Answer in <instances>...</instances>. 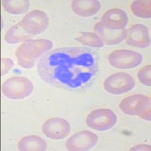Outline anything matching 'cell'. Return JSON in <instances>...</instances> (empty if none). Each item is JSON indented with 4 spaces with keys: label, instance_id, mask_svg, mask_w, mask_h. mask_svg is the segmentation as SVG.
I'll return each instance as SVG.
<instances>
[{
    "label": "cell",
    "instance_id": "obj_1",
    "mask_svg": "<svg viewBox=\"0 0 151 151\" xmlns=\"http://www.w3.org/2000/svg\"><path fill=\"white\" fill-rule=\"evenodd\" d=\"M99 70L98 55L86 47H65L49 51L38 62L40 77L48 84L64 89L88 86Z\"/></svg>",
    "mask_w": 151,
    "mask_h": 151
},
{
    "label": "cell",
    "instance_id": "obj_2",
    "mask_svg": "<svg viewBox=\"0 0 151 151\" xmlns=\"http://www.w3.org/2000/svg\"><path fill=\"white\" fill-rule=\"evenodd\" d=\"M52 47L53 42L46 39L25 42L16 50L15 55L19 66L25 69L33 68L36 59L49 52Z\"/></svg>",
    "mask_w": 151,
    "mask_h": 151
},
{
    "label": "cell",
    "instance_id": "obj_3",
    "mask_svg": "<svg viewBox=\"0 0 151 151\" xmlns=\"http://www.w3.org/2000/svg\"><path fill=\"white\" fill-rule=\"evenodd\" d=\"M150 98L143 94H133L124 98L119 104V108L125 114L137 116L144 120H151Z\"/></svg>",
    "mask_w": 151,
    "mask_h": 151
},
{
    "label": "cell",
    "instance_id": "obj_4",
    "mask_svg": "<svg viewBox=\"0 0 151 151\" xmlns=\"http://www.w3.org/2000/svg\"><path fill=\"white\" fill-rule=\"evenodd\" d=\"M34 86L29 79L23 76H14L5 80L2 86V92L6 98L21 100L33 93Z\"/></svg>",
    "mask_w": 151,
    "mask_h": 151
},
{
    "label": "cell",
    "instance_id": "obj_5",
    "mask_svg": "<svg viewBox=\"0 0 151 151\" xmlns=\"http://www.w3.org/2000/svg\"><path fill=\"white\" fill-rule=\"evenodd\" d=\"M118 117L112 110L101 108L93 110L86 118V124L89 128L99 132L108 131L116 124Z\"/></svg>",
    "mask_w": 151,
    "mask_h": 151
},
{
    "label": "cell",
    "instance_id": "obj_6",
    "mask_svg": "<svg viewBox=\"0 0 151 151\" xmlns=\"http://www.w3.org/2000/svg\"><path fill=\"white\" fill-rule=\"evenodd\" d=\"M108 61L110 65L115 68L129 70L135 68L142 64L143 55L130 50H116L109 55Z\"/></svg>",
    "mask_w": 151,
    "mask_h": 151
},
{
    "label": "cell",
    "instance_id": "obj_7",
    "mask_svg": "<svg viewBox=\"0 0 151 151\" xmlns=\"http://www.w3.org/2000/svg\"><path fill=\"white\" fill-rule=\"evenodd\" d=\"M135 80L132 76L124 72L112 74L104 83V88L108 93L119 95L132 91L135 87Z\"/></svg>",
    "mask_w": 151,
    "mask_h": 151
},
{
    "label": "cell",
    "instance_id": "obj_8",
    "mask_svg": "<svg viewBox=\"0 0 151 151\" xmlns=\"http://www.w3.org/2000/svg\"><path fill=\"white\" fill-rule=\"evenodd\" d=\"M20 23L27 33L36 36L46 30L49 25V19L43 11L33 10L25 15Z\"/></svg>",
    "mask_w": 151,
    "mask_h": 151
},
{
    "label": "cell",
    "instance_id": "obj_9",
    "mask_svg": "<svg viewBox=\"0 0 151 151\" xmlns=\"http://www.w3.org/2000/svg\"><path fill=\"white\" fill-rule=\"evenodd\" d=\"M42 129L43 134L52 140L64 139L70 134L71 131L70 123L60 117H55L46 120Z\"/></svg>",
    "mask_w": 151,
    "mask_h": 151
},
{
    "label": "cell",
    "instance_id": "obj_10",
    "mask_svg": "<svg viewBox=\"0 0 151 151\" xmlns=\"http://www.w3.org/2000/svg\"><path fill=\"white\" fill-rule=\"evenodd\" d=\"M98 141V137L90 131H82L71 136L66 143V147L70 151L89 150Z\"/></svg>",
    "mask_w": 151,
    "mask_h": 151
},
{
    "label": "cell",
    "instance_id": "obj_11",
    "mask_svg": "<svg viewBox=\"0 0 151 151\" xmlns=\"http://www.w3.org/2000/svg\"><path fill=\"white\" fill-rule=\"evenodd\" d=\"M125 42L128 45L139 48H146L150 45L149 30L143 24H134L126 29Z\"/></svg>",
    "mask_w": 151,
    "mask_h": 151
},
{
    "label": "cell",
    "instance_id": "obj_12",
    "mask_svg": "<svg viewBox=\"0 0 151 151\" xmlns=\"http://www.w3.org/2000/svg\"><path fill=\"white\" fill-rule=\"evenodd\" d=\"M100 24L105 28L112 30H123L129 23L127 13L120 9H113L104 14Z\"/></svg>",
    "mask_w": 151,
    "mask_h": 151
},
{
    "label": "cell",
    "instance_id": "obj_13",
    "mask_svg": "<svg viewBox=\"0 0 151 151\" xmlns=\"http://www.w3.org/2000/svg\"><path fill=\"white\" fill-rule=\"evenodd\" d=\"M94 30L106 45H117L122 42L126 38V29L123 30H112L105 28L100 23L95 24Z\"/></svg>",
    "mask_w": 151,
    "mask_h": 151
},
{
    "label": "cell",
    "instance_id": "obj_14",
    "mask_svg": "<svg viewBox=\"0 0 151 151\" xmlns=\"http://www.w3.org/2000/svg\"><path fill=\"white\" fill-rule=\"evenodd\" d=\"M101 2L98 0H74L71 4L72 10L81 17H91L101 9Z\"/></svg>",
    "mask_w": 151,
    "mask_h": 151
},
{
    "label": "cell",
    "instance_id": "obj_15",
    "mask_svg": "<svg viewBox=\"0 0 151 151\" xmlns=\"http://www.w3.org/2000/svg\"><path fill=\"white\" fill-rule=\"evenodd\" d=\"M18 149L21 151H44L46 150L47 144L42 137L36 135H28L19 141Z\"/></svg>",
    "mask_w": 151,
    "mask_h": 151
},
{
    "label": "cell",
    "instance_id": "obj_16",
    "mask_svg": "<svg viewBox=\"0 0 151 151\" xmlns=\"http://www.w3.org/2000/svg\"><path fill=\"white\" fill-rule=\"evenodd\" d=\"M32 39V36L25 32L21 26V23L15 24L8 29L5 33V40L9 44H17L20 42H25Z\"/></svg>",
    "mask_w": 151,
    "mask_h": 151
},
{
    "label": "cell",
    "instance_id": "obj_17",
    "mask_svg": "<svg viewBox=\"0 0 151 151\" xmlns=\"http://www.w3.org/2000/svg\"><path fill=\"white\" fill-rule=\"evenodd\" d=\"M2 4L4 9L9 14L18 15L29 10L30 2L27 0H4Z\"/></svg>",
    "mask_w": 151,
    "mask_h": 151
},
{
    "label": "cell",
    "instance_id": "obj_18",
    "mask_svg": "<svg viewBox=\"0 0 151 151\" xmlns=\"http://www.w3.org/2000/svg\"><path fill=\"white\" fill-rule=\"evenodd\" d=\"M151 2L148 0H137L131 5L132 13L137 17L150 19L151 17Z\"/></svg>",
    "mask_w": 151,
    "mask_h": 151
},
{
    "label": "cell",
    "instance_id": "obj_19",
    "mask_svg": "<svg viewBox=\"0 0 151 151\" xmlns=\"http://www.w3.org/2000/svg\"><path fill=\"white\" fill-rule=\"evenodd\" d=\"M76 40L86 46L97 48H101L104 47V42L101 40V38L96 33H90V32L82 33V34L79 37L76 38Z\"/></svg>",
    "mask_w": 151,
    "mask_h": 151
},
{
    "label": "cell",
    "instance_id": "obj_20",
    "mask_svg": "<svg viewBox=\"0 0 151 151\" xmlns=\"http://www.w3.org/2000/svg\"><path fill=\"white\" fill-rule=\"evenodd\" d=\"M150 73H151V65H147L142 69H141L137 73V78L143 85L146 86H151L150 79Z\"/></svg>",
    "mask_w": 151,
    "mask_h": 151
},
{
    "label": "cell",
    "instance_id": "obj_21",
    "mask_svg": "<svg viewBox=\"0 0 151 151\" xmlns=\"http://www.w3.org/2000/svg\"><path fill=\"white\" fill-rule=\"evenodd\" d=\"M14 66V61L10 58H2V76L6 75Z\"/></svg>",
    "mask_w": 151,
    "mask_h": 151
}]
</instances>
